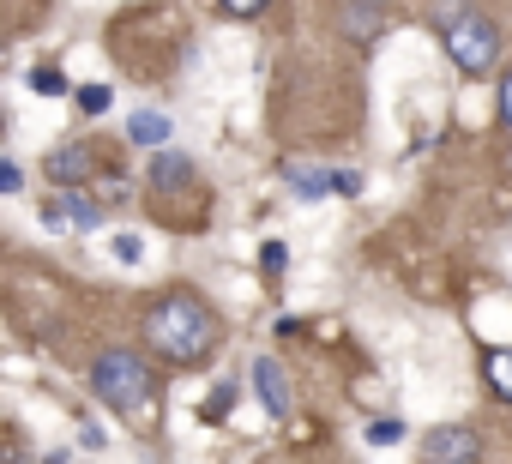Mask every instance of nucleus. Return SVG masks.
I'll return each instance as SVG.
<instances>
[{
    "label": "nucleus",
    "mask_w": 512,
    "mask_h": 464,
    "mask_svg": "<svg viewBox=\"0 0 512 464\" xmlns=\"http://www.w3.org/2000/svg\"><path fill=\"white\" fill-rule=\"evenodd\" d=\"M229 398H235V386H217V392H211V410H205V416H211V422H217V416H223V410H229Z\"/></svg>",
    "instance_id": "nucleus-19"
},
{
    "label": "nucleus",
    "mask_w": 512,
    "mask_h": 464,
    "mask_svg": "<svg viewBox=\"0 0 512 464\" xmlns=\"http://www.w3.org/2000/svg\"><path fill=\"white\" fill-rule=\"evenodd\" d=\"M368 440H374V446H386V440H404V422H398V416H386V422H374V428H368Z\"/></svg>",
    "instance_id": "nucleus-17"
},
{
    "label": "nucleus",
    "mask_w": 512,
    "mask_h": 464,
    "mask_svg": "<svg viewBox=\"0 0 512 464\" xmlns=\"http://www.w3.org/2000/svg\"><path fill=\"white\" fill-rule=\"evenodd\" d=\"M31 91L61 97V91H67V73H61V67H31Z\"/></svg>",
    "instance_id": "nucleus-13"
},
{
    "label": "nucleus",
    "mask_w": 512,
    "mask_h": 464,
    "mask_svg": "<svg viewBox=\"0 0 512 464\" xmlns=\"http://www.w3.org/2000/svg\"><path fill=\"white\" fill-rule=\"evenodd\" d=\"M428 464H482V440L464 422H446L428 434Z\"/></svg>",
    "instance_id": "nucleus-5"
},
{
    "label": "nucleus",
    "mask_w": 512,
    "mask_h": 464,
    "mask_svg": "<svg viewBox=\"0 0 512 464\" xmlns=\"http://www.w3.org/2000/svg\"><path fill=\"white\" fill-rule=\"evenodd\" d=\"M284 260H290V248H284V242H266V248H260V266H266L272 278L284 272Z\"/></svg>",
    "instance_id": "nucleus-16"
},
{
    "label": "nucleus",
    "mask_w": 512,
    "mask_h": 464,
    "mask_svg": "<svg viewBox=\"0 0 512 464\" xmlns=\"http://www.w3.org/2000/svg\"><path fill=\"white\" fill-rule=\"evenodd\" d=\"M500 121H506V127H512V73H506V79H500Z\"/></svg>",
    "instance_id": "nucleus-21"
},
{
    "label": "nucleus",
    "mask_w": 512,
    "mask_h": 464,
    "mask_svg": "<svg viewBox=\"0 0 512 464\" xmlns=\"http://www.w3.org/2000/svg\"><path fill=\"white\" fill-rule=\"evenodd\" d=\"M49 464H67V458H49Z\"/></svg>",
    "instance_id": "nucleus-22"
},
{
    "label": "nucleus",
    "mask_w": 512,
    "mask_h": 464,
    "mask_svg": "<svg viewBox=\"0 0 512 464\" xmlns=\"http://www.w3.org/2000/svg\"><path fill=\"white\" fill-rule=\"evenodd\" d=\"M55 205H61V217H67L73 229H97V223H103V205H91L85 193H61Z\"/></svg>",
    "instance_id": "nucleus-10"
},
{
    "label": "nucleus",
    "mask_w": 512,
    "mask_h": 464,
    "mask_svg": "<svg viewBox=\"0 0 512 464\" xmlns=\"http://www.w3.org/2000/svg\"><path fill=\"white\" fill-rule=\"evenodd\" d=\"M91 392L115 410V416H127V422H151V398H157V374L133 356V350H103L97 356V368H91Z\"/></svg>",
    "instance_id": "nucleus-2"
},
{
    "label": "nucleus",
    "mask_w": 512,
    "mask_h": 464,
    "mask_svg": "<svg viewBox=\"0 0 512 464\" xmlns=\"http://www.w3.org/2000/svg\"><path fill=\"white\" fill-rule=\"evenodd\" d=\"M253 386H260V404L272 410V416H290V374H284V362L278 356H260V362H253Z\"/></svg>",
    "instance_id": "nucleus-6"
},
{
    "label": "nucleus",
    "mask_w": 512,
    "mask_h": 464,
    "mask_svg": "<svg viewBox=\"0 0 512 464\" xmlns=\"http://www.w3.org/2000/svg\"><path fill=\"white\" fill-rule=\"evenodd\" d=\"M332 187H338V193H362V175H356V169H344V175H332Z\"/></svg>",
    "instance_id": "nucleus-20"
},
{
    "label": "nucleus",
    "mask_w": 512,
    "mask_h": 464,
    "mask_svg": "<svg viewBox=\"0 0 512 464\" xmlns=\"http://www.w3.org/2000/svg\"><path fill=\"white\" fill-rule=\"evenodd\" d=\"M127 139H133V145H163V139H169V115L139 109V115L127 121Z\"/></svg>",
    "instance_id": "nucleus-9"
},
{
    "label": "nucleus",
    "mask_w": 512,
    "mask_h": 464,
    "mask_svg": "<svg viewBox=\"0 0 512 464\" xmlns=\"http://www.w3.org/2000/svg\"><path fill=\"white\" fill-rule=\"evenodd\" d=\"M145 338H151V350H163L169 362H205L211 344H217V314H211L199 296L175 290V296H163V302L145 314Z\"/></svg>",
    "instance_id": "nucleus-1"
},
{
    "label": "nucleus",
    "mask_w": 512,
    "mask_h": 464,
    "mask_svg": "<svg viewBox=\"0 0 512 464\" xmlns=\"http://www.w3.org/2000/svg\"><path fill=\"white\" fill-rule=\"evenodd\" d=\"M91 169H97V157H91L85 145H61V151L49 157V181H61V187H79Z\"/></svg>",
    "instance_id": "nucleus-7"
},
{
    "label": "nucleus",
    "mask_w": 512,
    "mask_h": 464,
    "mask_svg": "<svg viewBox=\"0 0 512 464\" xmlns=\"http://www.w3.org/2000/svg\"><path fill=\"white\" fill-rule=\"evenodd\" d=\"M440 31H446V55L458 61V73H488V67L500 61V31H494V19H482V13H470V7H452V13L440 19Z\"/></svg>",
    "instance_id": "nucleus-3"
},
{
    "label": "nucleus",
    "mask_w": 512,
    "mask_h": 464,
    "mask_svg": "<svg viewBox=\"0 0 512 464\" xmlns=\"http://www.w3.org/2000/svg\"><path fill=\"white\" fill-rule=\"evenodd\" d=\"M115 260H121V266H139V260H145L139 236H115Z\"/></svg>",
    "instance_id": "nucleus-15"
},
{
    "label": "nucleus",
    "mask_w": 512,
    "mask_h": 464,
    "mask_svg": "<svg viewBox=\"0 0 512 464\" xmlns=\"http://www.w3.org/2000/svg\"><path fill=\"white\" fill-rule=\"evenodd\" d=\"M392 19V0H338V31L350 43H374Z\"/></svg>",
    "instance_id": "nucleus-4"
},
{
    "label": "nucleus",
    "mask_w": 512,
    "mask_h": 464,
    "mask_svg": "<svg viewBox=\"0 0 512 464\" xmlns=\"http://www.w3.org/2000/svg\"><path fill=\"white\" fill-rule=\"evenodd\" d=\"M223 13H235V19H253V13H266V0H223Z\"/></svg>",
    "instance_id": "nucleus-18"
},
{
    "label": "nucleus",
    "mask_w": 512,
    "mask_h": 464,
    "mask_svg": "<svg viewBox=\"0 0 512 464\" xmlns=\"http://www.w3.org/2000/svg\"><path fill=\"white\" fill-rule=\"evenodd\" d=\"M482 380L494 386V398H506V404H512V350H488V362H482Z\"/></svg>",
    "instance_id": "nucleus-11"
},
{
    "label": "nucleus",
    "mask_w": 512,
    "mask_h": 464,
    "mask_svg": "<svg viewBox=\"0 0 512 464\" xmlns=\"http://www.w3.org/2000/svg\"><path fill=\"white\" fill-rule=\"evenodd\" d=\"M187 181H193V157H181V151H163V157L151 163V187L175 193V187H187Z\"/></svg>",
    "instance_id": "nucleus-8"
},
{
    "label": "nucleus",
    "mask_w": 512,
    "mask_h": 464,
    "mask_svg": "<svg viewBox=\"0 0 512 464\" xmlns=\"http://www.w3.org/2000/svg\"><path fill=\"white\" fill-rule=\"evenodd\" d=\"M79 109H85V115H103V109H109V85H85V91H79Z\"/></svg>",
    "instance_id": "nucleus-14"
},
{
    "label": "nucleus",
    "mask_w": 512,
    "mask_h": 464,
    "mask_svg": "<svg viewBox=\"0 0 512 464\" xmlns=\"http://www.w3.org/2000/svg\"><path fill=\"white\" fill-rule=\"evenodd\" d=\"M290 187H296L302 199H314V193H326V187H332V175H314V169H302V163H290Z\"/></svg>",
    "instance_id": "nucleus-12"
}]
</instances>
